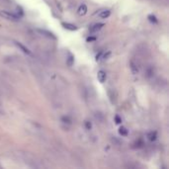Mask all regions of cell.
<instances>
[{
  "instance_id": "4fadbf2b",
  "label": "cell",
  "mask_w": 169,
  "mask_h": 169,
  "mask_svg": "<svg viewBox=\"0 0 169 169\" xmlns=\"http://www.w3.org/2000/svg\"><path fill=\"white\" fill-rule=\"evenodd\" d=\"M111 55H112V53H111V52H107L106 53H103V55H102L101 59H103L104 60H108L109 57L111 56Z\"/></svg>"
},
{
  "instance_id": "9c48e42d",
  "label": "cell",
  "mask_w": 169,
  "mask_h": 169,
  "mask_svg": "<svg viewBox=\"0 0 169 169\" xmlns=\"http://www.w3.org/2000/svg\"><path fill=\"white\" fill-rule=\"evenodd\" d=\"M66 64L68 66H72L74 64V56L71 53H68V56L66 59Z\"/></svg>"
},
{
  "instance_id": "3957f363",
  "label": "cell",
  "mask_w": 169,
  "mask_h": 169,
  "mask_svg": "<svg viewBox=\"0 0 169 169\" xmlns=\"http://www.w3.org/2000/svg\"><path fill=\"white\" fill-rule=\"evenodd\" d=\"M14 44H15L16 46H17L18 48H19L20 50H21L22 52H23L27 53V55H31V51H30L29 48H27V47H25L24 44H22L21 43H19V42H16V41L14 42Z\"/></svg>"
},
{
  "instance_id": "52a82bcc",
  "label": "cell",
  "mask_w": 169,
  "mask_h": 169,
  "mask_svg": "<svg viewBox=\"0 0 169 169\" xmlns=\"http://www.w3.org/2000/svg\"><path fill=\"white\" fill-rule=\"evenodd\" d=\"M40 33L41 34H43V35H44V36H47L48 38H51V39H53V40H56V36L53 35L52 33H51V32H48V31H46V30H38Z\"/></svg>"
},
{
  "instance_id": "e0dca14e",
  "label": "cell",
  "mask_w": 169,
  "mask_h": 169,
  "mask_svg": "<svg viewBox=\"0 0 169 169\" xmlns=\"http://www.w3.org/2000/svg\"><path fill=\"white\" fill-rule=\"evenodd\" d=\"M102 55H103V52H99V53H98V55L96 56V60L98 61V60H101V57H102Z\"/></svg>"
},
{
  "instance_id": "9a60e30c",
  "label": "cell",
  "mask_w": 169,
  "mask_h": 169,
  "mask_svg": "<svg viewBox=\"0 0 169 169\" xmlns=\"http://www.w3.org/2000/svg\"><path fill=\"white\" fill-rule=\"evenodd\" d=\"M115 122H116V124H121L122 123V119L119 117V116H116L115 117Z\"/></svg>"
},
{
  "instance_id": "5b68a950",
  "label": "cell",
  "mask_w": 169,
  "mask_h": 169,
  "mask_svg": "<svg viewBox=\"0 0 169 169\" xmlns=\"http://www.w3.org/2000/svg\"><path fill=\"white\" fill-rule=\"evenodd\" d=\"M87 6L85 5V4H81V5L79 6L78 8V10H77V13H78V15L80 16H84L87 13Z\"/></svg>"
},
{
  "instance_id": "6da1fadb",
  "label": "cell",
  "mask_w": 169,
  "mask_h": 169,
  "mask_svg": "<svg viewBox=\"0 0 169 169\" xmlns=\"http://www.w3.org/2000/svg\"><path fill=\"white\" fill-rule=\"evenodd\" d=\"M0 15L4 17L7 20H12V21H18L20 19L19 16H17L15 14H12V13L8 12V11H0Z\"/></svg>"
},
{
  "instance_id": "8fae6325",
  "label": "cell",
  "mask_w": 169,
  "mask_h": 169,
  "mask_svg": "<svg viewBox=\"0 0 169 169\" xmlns=\"http://www.w3.org/2000/svg\"><path fill=\"white\" fill-rule=\"evenodd\" d=\"M131 70L133 74H137L139 73V67L135 62H131Z\"/></svg>"
},
{
  "instance_id": "7a4b0ae2",
  "label": "cell",
  "mask_w": 169,
  "mask_h": 169,
  "mask_svg": "<svg viewBox=\"0 0 169 169\" xmlns=\"http://www.w3.org/2000/svg\"><path fill=\"white\" fill-rule=\"evenodd\" d=\"M97 78L98 80H99V82L101 83H104L105 82V80L107 78V74L104 70H99L98 71V73H97Z\"/></svg>"
},
{
  "instance_id": "30bf717a",
  "label": "cell",
  "mask_w": 169,
  "mask_h": 169,
  "mask_svg": "<svg viewBox=\"0 0 169 169\" xmlns=\"http://www.w3.org/2000/svg\"><path fill=\"white\" fill-rule=\"evenodd\" d=\"M110 15H111V11L110 10H104V11H102L99 14V17L102 18V19H107L108 17H110Z\"/></svg>"
},
{
  "instance_id": "277c9868",
  "label": "cell",
  "mask_w": 169,
  "mask_h": 169,
  "mask_svg": "<svg viewBox=\"0 0 169 169\" xmlns=\"http://www.w3.org/2000/svg\"><path fill=\"white\" fill-rule=\"evenodd\" d=\"M104 27V24L103 23H98V24H95L93 25L91 28H90V32L91 33H96L98 32V31H100L102 28Z\"/></svg>"
},
{
  "instance_id": "8992f818",
  "label": "cell",
  "mask_w": 169,
  "mask_h": 169,
  "mask_svg": "<svg viewBox=\"0 0 169 169\" xmlns=\"http://www.w3.org/2000/svg\"><path fill=\"white\" fill-rule=\"evenodd\" d=\"M61 25L66 30H69V31H76L77 30V27L75 26V25H73V24H70V23H61Z\"/></svg>"
},
{
  "instance_id": "ba28073f",
  "label": "cell",
  "mask_w": 169,
  "mask_h": 169,
  "mask_svg": "<svg viewBox=\"0 0 169 169\" xmlns=\"http://www.w3.org/2000/svg\"><path fill=\"white\" fill-rule=\"evenodd\" d=\"M148 140H150V141H154L155 140L157 139V133L156 132H149L148 133Z\"/></svg>"
},
{
  "instance_id": "d6986e66",
  "label": "cell",
  "mask_w": 169,
  "mask_h": 169,
  "mask_svg": "<svg viewBox=\"0 0 169 169\" xmlns=\"http://www.w3.org/2000/svg\"><path fill=\"white\" fill-rule=\"evenodd\" d=\"M96 38H93V37H90V38H88L87 39V42H93V41H95Z\"/></svg>"
},
{
  "instance_id": "ac0fdd59",
  "label": "cell",
  "mask_w": 169,
  "mask_h": 169,
  "mask_svg": "<svg viewBox=\"0 0 169 169\" xmlns=\"http://www.w3.org/2000/svg\"><path fill=\"white\" fill-rule=\"evenodd\" d=\"M85 125H86V128L88 129V130H90V129H91V123H89V122H85Z\"/></svg>"
},
{
  "instance_id": "2e32d148",
  "label": "cell",
  "mask_w": 169,
  "mask_h": 169,
  "mask_svg": "<svg viewBox=\"0 0 169 169\" xmlns=\"http://www.w3.org/2000/svg\"><path fill=\"white\" fill-rule=\"evenodd\" d=\"M61 120H62V121H63L64 123H68V124H70V120H69V118H67V117H62Z\"/></svg>"
},
{
  "instance_id": "5bb4252c",
  "label": "cell",
  "mask_w": 169,
  "mask_h": 169,
  "mask_svg": "<svg viewBox=\"0 0 169 169\" xmlns=\"http://www.w3.org/2000/svg\"><path fill=\"white\" fill-rule=\"evenodd\" d=\"M148 20L151 22V23H154V24H156V23H157V19H156V17L153 16V15H149V16H148Z\"/></svg>"
},
{
  "instance_id": "7c38bea8",
  "label": "cell",
  "mask_w": 169,
  "mask_h": 169,
  "mask_svg": "<svg viewBox=\"0 0 169 169\" xmlns=\"http://www.w3.org/2000/svg\"><path fill=\"white\" fill-rule=\"evenodd\" d=\"M119 133L122 136H128V133H129V132H128V130L125 127H121L119 129Z\"/></svg>"
}]
</instances>
